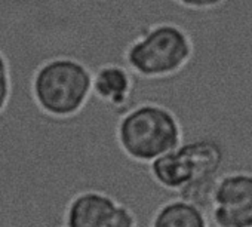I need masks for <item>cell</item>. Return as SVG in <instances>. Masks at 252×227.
<instances>
[{
  "label": "cell",
  "mask_w": 252,
  "mask_h": 227,
  "mask_svg": "<svg viewBox=\"0 0 252 227\" xmlns=\"http://www.w3.org/2000/svg\"><path fill=\"white\" fill-rule=\"evenodd\" d=\"M172 3L186 8V9H191V11H205V9H211L218 6L222 0H171Z\"/></svg>",
  "instance_id": "10"
},
{
  "label": "cell",
  "mask_w": 252,
  "mask_h": 227,
  "mask_svg": "<svg viewBox=\"0 0 252 227\" xmlns=\"http://www.w3.org/2000/svg\"><path fill=\"white\" fill-rule=\"evenodd\" d=\"M149 174L166 193L199 205L211 227V196L220 177L228 174L225 152L218 141L208 137L186 140L150 162Z\"/></svg>",
  "instance_id": "1"
},
{
  "label": "cell",
  "mask_w": 252,
  "mask_h": 227,
  "mask_svg": "<svg viewBox=\"0 0 252 227\" xmlns=\"http://www.w3.org/2000/svg\"><path fill=\"white\" fill-rule=\"evenodd\" d=\"M99 2H102V0H99Z\"/></svg>",
  "instance_id": "11"
},
{
  "label": "cell",
  "mask_w": 252,
  "mask_h": 227,
  "mask_svg": "<svg viewBox=\"0 0 252 227\" xmlns=\"http://www.w3.org/2000/svg\"><path fill=\"white\" fill-rule=\"evenodd\" d=\"M92 95L108 108L125 111L134 97V73L122 64H101L92 71Z\"/></svg>",
  "instance_id": "7"
},
{
  "label": "cell",
  "mask_w": 252,
  "mask_h": 227,
  "mask_svg": "<svg viewBox=\"0 0 252 227\" xmlns=\"http://www.w3.org/2000/svg\"><path fill=\"white\" fill-rule=\"evenodd\" d=\"M67 227H135V212L113 196L99 190L76 193L64 211Z\"/></svg>",
  "instance_id": "5"
},
{
  "label": "cell",
  "mask_w": 252,
  "mask_h": 227,
  "mask_svg": "<svg viewBox=\"0 0 252 227\" xmlns=\"http://www.w3.org/2000/svg\"><path fill=\"white\" fill-rule=\"evenodd\" d=\"M152 227H209L203 209L180 196L163 200L150 217Z\"/></svg>",
  "instance_id": "8"
},
{
  "label": "cell",
  "mask_w": 252,
  "mask_h": 227,
  "mask_svg": "<svg viewBox=\"0 0 252 227\" xmlns=\"http://www.w3.org/2000/svg\"><path fill=\"white\" fill-rule=\"evenodd\" d=\"M183 138L178 115L165 102L155 99L126 108L116 125V141L120 152L141 165H149L178 147Z\"/></svg>",
  "instance_id": "2"
},
{
  "label": "cell",
  "mask_w": 252,
  "mask_h": 227,
  "mask_svg": "<svg viewBox=\"0 0 252 227\" xmlns=\"http://www.w3.org/2000/svg\"><path fill=\"white\" fill-rule=\"evenodd\" d=\"M12 74H11V64L6 55L0 51V116L8 108L11 97H12Z\"/></svg>",
  "instance_id": "9"
},
{
  "label": "cell",
  "mask_w": 252,
  "mask_h": 227,
  "mask_svg": "<svg viewBox=\"0 0 252 227\" xmlns=\"http://www.w3.org/2000/svg\"><path fill=\"white\" fill-rule=\"evenodd\" d=\"M30 91L43 115L70 119L82 113L92 97V71L73 57H54L34 70Z\"/></svg>",
  "instance_id": "4"
},
{
  "label": "cell",
  "mask_w": 252,
  "mask_h": 227,
  "mask_svg": "<svg viewBox=\"0 0 252 227\" xmlns=\"http://www.w3.org/2000/svg\"><path fill=\"white\" fill-rule=\"evenodd\" d=\"M211 227H252V172L220 177L211 196Z\"/></svg>",
  "instance_id": "6"
},
{
  "label": "cell",
  "mask_w": 252,
  "mask_h": 227,
  "mask_svg": "<svg viewBox=\"0 0 252 227\" xmlns=\"http://www.w3.org/2000/svg\"><path fill=\"white\" fill-rule=\"evenodd\" d=\"M194 55L190 33L174 21L143 27L123 52L125 65L147 80H166L180 74Z\"/></svg>",
  "instance_id": "3"
}]
</instances>
